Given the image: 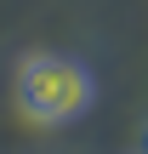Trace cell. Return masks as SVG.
Masks as SVG:
<instances>
[{"label": "cell", "mask_w": 148, "mask_h": 154, "mask_svg": "<svg viewBox=\"0 0 148 154\" xmlns=\"http://www.w3.org/2000/svg\"><path fill=\"white\" fill-rule=\"evenodd\" d=\"M17 103L29 120H74L86 103H91V74L68 57H29L23 74H17Z\"/></svg>", "instance_id": "1"}]
</instances>
